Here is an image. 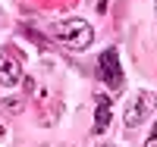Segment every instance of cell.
<instances>
[{
	"instance_id": "obj_9",
	"label": "cell",
	"mask_w": 157,
	"mask_h": 147,
	"mask_svg": "<svg viewBox=\"0 0 157 147\" xmlns=\"http://www.w3.org/2000/svg\"><path fill=\"white\" fill-rule=\"evenodd\" d=\"M101 147H113V144H101Z\"/></svg>"
},
{
	"instance_id": "obj_7",
	"label": "cell",
	"mask_w": 157,
	"mask_h": 147,
	"mask_svg": "<svg viewBox=\"0 0 157 147\" xmlns=\"http://www.w3.org/2000/svg\"><path fill=\"white\" fill-rule=\"evenodd\" d=\"M3 106H6V110H13V113H19V110H22V100H6Z\"/></svg>"
},
{
	"instance_id": "obj_8",
	"label": "cell",
	"mask_w": 157,
	"mask_h": 147,
	"mask_svg": "<svg viewBox=\"0 0 157 147\" xmlns=\"http://www.w3.org/2000/svg\"><path fill=\"white\" fill-rule=\"evenodd\" d=\"M154 16H157V0H154Z\"/></svg>"
},
{
	"instance_id": "obj_4",
	"label": "cell",
	"mask_w": 157,
	"mask_h": 147,
	"mask_svg": "<svg viewBox=\"0 0 157 147\" xmlns=\"http://www.w3.org/2000/svg\"><path fill=\"white\" fill-rule=\"evenodd\" d=\"M101 78L110 88H123V66H120V53L116 50H104L101 53Z\"/></svg>"
},
{
	"instance_id": "obj_5",
	"label": "cell",
	"mask_w": 157,
	"mask_h": 147,
	"mask_svg": "<svg viewBox=\"0 0 157 147\" xmlns=\"http://www.w3.org/2000/svg\"><path fill=\"white\" fill-rule=\"evenodd\" d=\"M98 113H94V135H104L110 128V97L107 94H98Z\"/></svg>"
},
{
	"instance_id": "obj_3",
	"label": "cell",
	"mask_w": 157,
	"mask_h": 147,
	"mask_svg": "<svg viewBox=\"0 0 157 147\" xmlns=\"http://www.w3.org/2000/svg\"><path fill=\"white\" fill-rule=\"evenodd\" d=\"M19 82H22V60L13 57L10 50H0V85L16 88Z\"/></svg>"
},
{
	"instance_id": "obj_6",
	"label": "cell",
	"mask_w": 157,
	"mask_h": 147,
	"mask_svg": "<svg viewBox=\"0 0 157 147\" xmlns=\"http://www.w3.org/2000/svg\"><path fill=\"white\" fill-rule=\"evenodd\" d=\"M145 147H157V122H154V128H151V135H148Z\"/></svg>"
},
{
	"instance_id": "obj_1",
	"label": "cell",
	"mask_w": 157,
	"mask_h": 147,
	"mask_svg": "<svg viewBox=\"0 0 157 147\" xmlns=\"http://www.w3.org/2000/svg\"><path fill=\"white\" fill-rule=\"evenodd\" d=\"M54 35H57V41L63 47H69V50H88L91 41H94V28H91V22L78 19V16L57 22L54 25Z\"/></svg>"
},
{
	"instance_id": "obj_10",
	"label": "cell",
	"mask_w": 157,
	"mask_h": 147,
	"mask_svg": "<svg viewBox=\"0 0 157 147\" xmlns=\"http://www.w3.org/2000/svg\"><path fill=\"white\" fill-rule=\"evenodd\" d=\"M0 22H3V13H0Z\"/></svg>"
},
{
	"instance_id": "obj_2",
	"label": "cell",
	"mask_w": 157,
	"mask_h": 147,
	"mask_svg": "<svg viewBox=\"0 0 157 147\" xmlns=\"http://www.w3.org/2000/svg\"><path fill=\"white\" fill-rule=\"evenodd\" d=\"M154 106H157V94H154V91H141V94H135L132 100H129L126 113H123L126 128H138V125L154 113Z\"/></svg>"
}]
</instances>
